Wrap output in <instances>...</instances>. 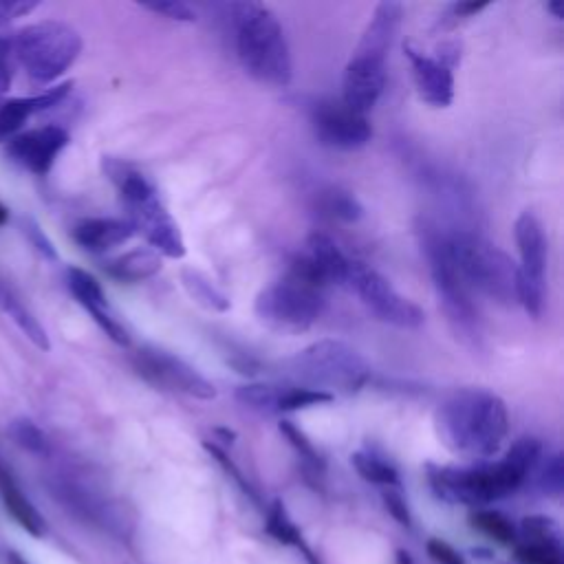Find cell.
<instances>
[{
  "label": "cell",
  "mask_w": 564,
  "mask_h": 564,
  "mask_svg": "<svg viewBox=\"0 0 564 564\" xmlns=\"http://www.w3.org/2000/svg\"><path fill=\"white\" fill-rule=\"evenodd\" d=\"M71 236L75 245H80L84 252L104 254L128 243L135 236V230L133 225L122 219H82L73 225Z\"/></svg>",
  "instance_id": "d6986e66"
},
{
  "label": "cell",
  "mask_w": 564,
  "mask_h": 564,
  "mask_svg": "<svg viewBox=\"0 0 564 564\" xmlns=\"http://www.w3.org/2000/svg\"><path fill=\"white\" fill-rule=\"evenodd\" d=\"M69 141V130L62 126L31 128L7 141V155L31 175L47 177Z\"/></svg>",
  "instance_id": "4fadbf2b"
},
{
  "label": "cell",
  "mask_w": 564,
  "mask_h": 564,
  "mask_svg": "<svg viewBox=\"0 0 564 564\" xmlns=\"http://www.w3.org/2000/svg\"><path fill=\"white\" fill-rule=\"evenodd\" d=\"M542 446L534 437L518 439L498 463L476 468H430V485L439 498L461 505H487L514 494L540 461Z\"/></svg>",
  "instance_id": "7a4b0ae2"
},
{
  "label": "cell",
  "mask_w": 564,
  "mask_h": 564,
  "mask_svg": "<svg viewBox=\"0 0 564 564\" xmlns=\"http://www.w3.org/2000/svg\"><path fill=\"white\" fill-rule=\"evenodd\" d=\"M280 390L282 386L245 384L236 388V399L238 404H243L249 410H256L260 415H276Z\"/></svg>",
  "instance_id": "f1b7e54d"
},
{
  "label": "cell",
  "mask_w": 564,
  "mask_h": 564,
  "mask_svg": "<svg viewBox=\"0 0 564 564\" xmlns=\"http://www.w3.org/2000/svg\"><path fill=\"white\" fill-rule=\"evenodd\" d=\"M307 247H309L307 256L313 260V265L318 267L322 278L327 280V285L329 282H338V285L346 282V278H349L351 260L342 254V249L331 236L322 232H313L309 236Z\"/></svg>",
  "instance_id": "603a6c76"
},
{
  "label": "cell",
  "mask_w": 564,
  "mask_h": 564,
  "mask_svg": "<svg viewBox=\"0 0 564 564\" xmlns=\"http://www.w3.org/2000/svg\"><path fill=\"white\" fill-rule=\"evenodd\" d=\"M80 31L62 20H42L12 36L16 67L23 69L36 89H51L82 53Z\"/></svg>",
  "instance_id": "8992f818"
},
{
  "label": "cell",
  "mask_w": 564,
  "mask_h": 564,
  "mask_svg": "<svg viewBox=\"0 0 564 564\" xmlns=\"http://www.w3.org/2000/svg\"><path fill=\"white\" fill-rule=\"evenodd\" d=\"M384 503H386V509L390 514H393V518L397 520L399 525H410V514H408V505L404 501V496H401V492L397 490V487H386V492H384Z\"/></svg>",
  "instance_id": "ab89813d"
},
{
  "label": "cell",
  "mask_w": 564,
  "mask_h": 564,
  "mask_svg": "<svg viewBox=\"0 0 564 564\" xmlns=\"http://www.w3.org/2000/svg\"><path fill=\"white\" fill-rule=\"evenodd\" d=\"M516 558L523 564H562V549L520 542L516 547Z\"/></svg>",
  "instance_id": "8d00e7d4"
},
{
  "label": "cell",
  "mask_w": 564,
  "mask_h": 564,
  "mask_svg": "<svg viewBox=\"0 0 564 564\" xmlns=\"http://www.w3.org/2000/svg\"><path fill=\"white\" fill-rule=\"evenodd\" d=\"M0 311L16 324L18 331L23 333L36 349L40 351L51 349L47 329L42 327L40 320L34 316V311L25 305V300L20 298L18 291L9 285L3 276H0Z\"/></svg>",
  "instance_id": "7402d4cb"
},
{
  "label": "cell",
  "mask_w": 564,
  "mask_h": 564,
  "mask_svg": "<svg viewBox=\"0 0 564 564\" xmlns=\"http://www.w3.org/2000/svg\"><path fill=\"white\" fill-rule=\"evenodd\" d=\"M73 89V82H62L29 97H3L0 100V144H7L25 130L27 122L38 113L58 106Z\"/></svg>",
  "instance_id": "2e32d148"
},
{
  "label": "cell",
  "mask_w": 564,
  "mask_h": 564,
  "mask_svg": "<svg viewBox=\"0 0 564 564\" xmlns=\"http://www.w3.org/2000/svg\"><path fill=\"white\" fill-rule=\"evenodd\" d=\"M437 435L446 448L465 459H490L509 432L505 401L481 388L452 393L437 410Z\"/></svg>",
  "instance_id": "6da1fadb"
},
{
  "label": "cell",
  "mask_w": 564,
  "mask_h": 564,
  "mask_svg": "<svg viewBox=\"0 0 564 564\" xmlns=\"http://www.w3.org/2000/svg\"><path fill=\"white\" fill-rule=\"evenodd\" d=\"M450 256L470 291L494 298L501 305H514L520 267L503 249L483 236L459 232L448 236Z\"/></svg>",
  "instance_id": "52a82bcc"
},
{
  "label": "cell",
  "mask_w": 564,
  "mask_h": 564,
  "mask_svg": "<svg viewBox=\"0 0 564 564\" xmlns=\"http://www.w3.org/2000/svg\"><path fill=\"white\" fill-rule=\"evenodd\" d=\"M426 549H428V556L435 560L437 564H463V558L448 545V542L432 538V540H428Z\"/></svg>",
  "instance_id": "60d3db41"
},
{
  "label": "cell",
  "mask_w": 564,
  "mask_h": 564,
  "mask_svg": "<svg viewBox=\"0 0 564 564\" xmlns=\"http://www.w3.org/2000/svg\"><path fill=\"white\" fill-rule=\"evenodd\" d=\"M346 282L360 296L362 305L373 313L377 320L393 324L399 329H419L426 322V313L415 302L404 298L390 282L364 263H351Z\"/></svg>",
  "instance_id": "30bf717a"
},
{
  "label": "cell",
  "mask_w": 564,
  "mask_h": 564,
  "mask_svg": "<svg viewBox=\"0 0 564 564\" xmlns=\"http://www.w3.org/2000/svg\"><path fill=\"white\" fill-rule=\"evenodd\" d=\"M7 564H31V562L20 556L18 551H7Z\"/></svg>",
  "instance_id": "7bdbcfd3"
},
{
  "label": "cell",
  "mask_w": 564,
  "mask_h": 564,
  "mask_svg": "<svg viewBox=\"0 0 564 564\" xmlns=\"http://www.w3.org/2000/svg\"><path fill=\"white\" fill-rule=\"evenodd\" d=\"M230 9L243 69L260 84L285 89L294 78V67L285 29L276 14L260 3H238Z\"/></svg>",
  "instance_id": "3957f363"
},
{
  "label": "cell",
  "mask_w": 564,
  "mask_h": 564,
  "mask_svg": "<svg viewBox=\"0 0 564 564\" xmlns=\"http://www.w3.org/2000/svg\"><path fill=\"white\" fill-rule=\"evenodd\" d=\"M36 7V3H23V0H0V29L12 25L18 18L29 16Z\"/></svg>",
  "instance_id": "f35d334b"
},
{
  "label": "cell",
  "mask_w": 564,
  "mask_h": 564,
  "mask_svg": "<svg viewBox=\"0 0 564 564\" xmlns=\"http://www.w3.org/2000/svg\"><path fill=\"white\" fill-rule=\"evenodd\" d=\"M161 256L155 249H133V252H126L124 256L113 258L111 263H106L108 276H113L115 280L122 282H141L157 276L161 271Z\"/></svg>",
  "instance_id": "cb8c5ba5"
},
{
  "label": "cell",
  "mask_w": 564,
  "mask_h": 564,
  "mask_svg": "<svg viewBox=\"0 0 564 564\" xmlns=\"http://www.w3.org/2000/svg\"><path fill=\"white\" fill-rule=\"evenodd\" d=\"M289 371L294 373L307 388L331 390L353 395L368 384L373 371L364 357L353 346L340 340H320L309 344L289 360Z\"/></svg>",
  "instance_id": "ba28073f"
},
{
  "label": "cell",
  "mask_w": 564,
  "mask_h": 564,
  "mask_svg": "<svg viewBox=\"0 0 564 564\" xmlns=\"http://www.w3.org/2000/svg\"><path fill=\"white\" fill-rule=\"evenodd\" d=\"M137 373L157 388L172 390L201 401H210L216 397V388L208 377H203L197 368L186 360L172 355L157 346H144L135 355Z\"/></svg>",
  "instance_id": "8fae6325"
},
{
  "label": "cell",
  "mask_w": 564,
  "mask_h": 564,
  "mask_svg": "<svg viewBox=\"0 0 564 564\" xmlns=\"http://www.w3.org/2000/svg\"><path fill=\"white\" fill-rule=\"evenodd\" d=\"M423 252L428 258L432 280H435L439 302L448 318L463 331H474L479 322V311L472 302V291L465 285L457 265L450 256L448 236L439 234L435 227L423 225Z\"/></svg>",
  "instance_id": "9c48e42d"
},
{
  "label": "cell",
  "mask_w": 564,
  "mask_h": 564,
  "mask_svg": "<svg viewBox=\"0 0 564 564\" xmlns=\"http://www.w3.org/2000/svg\"><path fill=\"white\" fill-rule=\"evenodd\" d=\"M9 435L18 443L20 448L34 454H47L49 452V439L34 421L29 419H16L9 423Z\"/></svg>",
  "instance_id": "d6a6232c"
},
{
  "label": "cell",
  "mask_w": 564,
  "mask_h": 564,
  "mask_svg": "<svg viewBox=\"0 0 564 564\" xmlns=\"http://www.w3.org/2000/svg\"><path fill=\"white\" fill-rule=\"evenodd\" d=\"M406 56L410 60L412 80H415L421 100L437 108L450 106L454 100L452 67L439 58L423 56L410 45H406Z\"/></svg>",
  "instance_id": "e0dca14e"
},
{
  "label": "cell",
  "mask_w": 564,
  "mask_h": 564,
  "mask_svg": "<svg viewBox=\"0 0 564 564\" xmlns=\"http://www.w3.org/2000/svg\"><path fill=\"white\" fill-rule=\"evenodd\" d=\"M386 86V60L355 51L344 71L342 102L366 115L379 102Z\"/></svg>",
  "instance_id": "5bb4252c"
},
{
  "label": "cell",
  "mask_w": 564,
  "mask_h": 564,
  "mask_svg": "<svg viewBox=\"0 0 564 564\" xmlns=\"http://www.w3.org/2000/svg\"><path fill=\"white\" fill-rule=\"evenodd\" d=\"M104 172L117 186L135 234L139 232L144 236L159 256H186V241H183L179 223L172 219L166 205L157 197L153 183L133 166L113 157H104Z\"/></svg>",
  "instance_id": "5b68a950"
},
{
  "label": "cell",
  "mask_w": 564,
  "mask_h": 564,
  "mask_svg": "<svg viewBox=\"0 0 564 564\" xmlns=\"http://www.w3.org/2000/svg\"><path fill=\"white\" fill-rule=\"evenodd\" d=\"M181 280H183V287H186L190 298L194 302H199L201 307L210 309V311H221V313L230 309V298H227L208 276L201 274V271L183 269Z\"/></svg>",
  "instance_id": "d4e9b609"
},
{
  "label": "cell",
  "mask_w": 564,
  "mask_h": 564,
  "mask_svg": "<svg viewBox=\"0 0 564 564\" xmlns=\"http://www.w3.org/2000/svg\"><path fill=\"white\" fill-rule=\"evenodd\" d=\"M267 534L271 538H276L278 542H282V545H291V547L305 549V542H302L300 529L294 525V520L289 518L285 505H282L280 501H276L269 509Z\"/></svg>",
  "instance_id": "f546056e"
},
{
  "label": "cell",
  "mask_w": 564,
  "mask_h": 564,
  "mask_svg": "<svg viewBox=\"0 0 564 564\" xmlns=\"http://www.w3.org/2000/svg\"><path fill=\"white\" fill-rule=\"evenodd\" d=\"M547 9H549V12H551L553 16H556L558 20H562V9H560V3H549V5H547Z\"/></svg>",
  "instance_id": "ee69618b"
},
{
  "label": "cell",
  "mask_w": 564,
  "mask_h": 564,
  "mask_svg": "<svg viewBox=\"0 0 564 564\" xmlns=\"http://www.w3.org/2000/svg\"><path fill=\"white\" fill-rule=\"evenodd\" d=\"M67 282H69V291L73 294V298L78 300V305H82L84 311L95 320L97 327H100L115 344L128 346L130 344L128 331L124 329V324L113 316L111 307H108L104 289L100 282H97V278L80 267H69Z\"/></svg>",
  "instance_id": "9a60e30c"
},
{
  "label": "cell",
  "mask_w": 564,
  "mask_h": 564,
  "mask_svg": "<svg viewBox=\"0 0 564 564\" xmlns=\"http://www.w3.org/2000/svg\"><path fill=\"white\" fill-rule=\"evenodd\" d=\"M7 219H9V212H7V208H3V205H0V225H5Z\"/></svg>",
  "instance_id": "f6af8a7d"
},
{
  "label": "cell",
  "mask_w": 564,
  "mask_h": 564,
  "mask_svg": "<svg viewBox=\"0 0 564 564\" xmlns=\"http://www.w3.org/2000/svg\"><path fill=\"white\" fill-rule=\"evenodd\" d=\"M148 12L166 16L170 20H177V23H197V12L188 5L181 3V0H164V3H144L141 5Z\"/></svg>",
  "instance_id": "e575fe53"
},
{
  "label": "cell",
  "mask_w": 564,
  "mask_h": 564,
  "mask_svg": "<svg viewBox=\"0 0 564 564\" xmlns=\"http://www.w3.org/2000/svg\"><path fill=\"white\" fill-rule=\"evenodd\" d=\"M470 523L483 536L498 542V545H516L518 531L512 525V520L503 516L501 512H490V509H479L470 516Z\"/></svg>",
  "instance_id": "83f0119b"
},
{
  "label": "cell",
  "mask_w": 564,
  "mask_h": 564,
  "mask_svg": "<svg viewBox=\"0 0 564 564\" xmlns=\"http://www.w3.org/2000/svg\"><path fill=\"white\" fill-rule=\"evenodd\" d=\"M327 280L309 256H298L287 276L265 287L256 298V316L267 329L285 335L309 331L322 313Z\"/></svg>",
  "instance_id": "277c9868"
},
{
  "label": "cell",
  "mask_w": 564,
  "mask_h": 564,
  "mask_svg": "<svg viewBox=\"0 0 564 564\" xmlns=\"http://www.w3.org/2000/svg\"><path fill=\"white\" fill-rule=\"evenodd\" d=\"M540 490L551 496H558L562 492L564 485V470H562V457L560 454H553L547 459V463L542 465L540 476H538Z\"/></svg>",
  "instance_id": "d590c367"
},
{
  "label": "cell",
  "mask_w": 564,
  "mask_h": 564,
  "mask_svg": "<svg viewBox=\"0 0 564 564\" xmlns=\"http://www.w3.org/2000/svg\"><path fill=\"white\" fill-rule=\"evenodd\" d=\"M333 401V395L322 393V390H313L307 386H289L280 390L278 399V412H294V410H305L311 406L329 404Z\"/></svg>",
  "instance_id": "1f68e13d"
},
{
  "label": "cell",
  "mask_w": 564,
  "mask_h": 564,
  "mask_svg": "<svg viewBox=\"0 0 564 564\" xmlns=\"http://www.w3.org/2000/svg\"><path fill=\"white\" fill-rule=\"evenodd\" d=\"M520 534L527 545H542L560 549V529L547 516H529L520 525Z\"/></svg>",
  "instance_id": "4dcf8cb0"
},
{
  "label": "cell",
  "mask_w": 564,
  "mask_h": 564,
  "mask_svg": "<svg viewBox=\"0 0 564 564\" xmlns=\"http://www.w3.org/2000/svg\"><path fill=\"white\" fill-rule=\"evenodd\" d=\"M351 463L355 472L362 476L364 481L382 487H397L399 485V474L386 459L377 457L373 452H355L351 457Z\"/></svg>",
  "instance_id": "4316f807"
},
{
  "label": "cell",
  "mask_w": 564,
  "mask_h": 564,
  "mask_svg": "<svg viewBox=\"0 0 564 564\" xmlns=\"http://www.w3.org/2000/svg\"><path fill=\"white\" fill-rule=\"evenodd\" d=\"M487 7H490V3H457V5H452V16L454 18H472L476 14H481Z\"/></svg>",
  "instance_id": "b9f144b4"
},
{
  "label": "cell",
  "mask_w": 564,
  "mask_h": 564,
  "mask_svg": "<svg viewBox=\"0 0 564 564\" xmlns=\"http://www.w3.org/2000/svg\"><path fill=\"white\" fill-rule=\"evenodd\" d=\"M0 501H3L9 516H12L27 534H31L34 538L45 536L47 531L45 518H42L34 503L25 496V492L20 490L14 474L5 468L3 463H0Z\"/></svg>",
  "instance_id": "ffe728a7"
},
{
  "label": "cell",
  "mask_w": 564,
  "mask_h": 564,
  "mask_svg": "<svg viewBox=\"0 0 564 564\" xmlns=\"http://www.w3.org/2000/svg\"><path fill=\"white\" fill-rule=\"evenodd\" d=\"M320 210L324 216H329V219L335 221H342V223H355L362 219L364 208L362 203L357 201L355 194L346 192L342 188H329L320 194Z\"/></svg>",
  "instance_id": "484cf974"
},
{
  "label": "cell",
  "mask_w": 564,
  "mask_h": 564,
  "mask_svg": "<svg viewBox=\"0 0 564 564\" xmlns=\"http://www.w3.org/2000/svg\"><path fill=\"white\" fill-rule=\"evenodd\" d=\"M14 49H12V36H0V100L9 93L14 84Z\"/></svg>",
  "instance_id": "74e56055"
},
{
  "label": "cell",
  "mask_w": 564,
  "mask_h": 564,
  "mask_svg": "<svg viewBox=\"0 0 564 564\" xmlns=\"http://www.w3.org/2000/svg\"><path fill=\"white\" fill-rule=\"evenodd\" d=\"M399 20H401L399 3H390V0H386V3H379L355 51L386 60L390 45H393V38L399 29Z\"/></svg>",
  "instance_id": "44dd1931"
},
{
  "label": "cell",
  "mask_w": 564,
  "mask_h": 564,
  "mask_svg": "<svg viewBox=\"0 0 564 564\" xmlns=\"http://www.w3.org/2000/svg\"><path fill=\"white\" fill-rule=\"evenodd\" d=\"M313 128L322 144L335 150L364 148L373 137L366 115L355 113L342 100L320 102L313 111Z\"/></svg>",
  "instance_id": "7c38bea8"
},
{
  "label": "cell",
  "mask_w": 564,
  "mask_h": 564,
  "mask_svg": "<svg viewBox=\"0 0 564 564\" xmlns=\"http://www.w3.org/2000/svg\"><path fill=\"white\" fill-rule=\"evenodd\" d=\"M280 432L287 437V441L291 443V446L296 448V452L300 454V459L307 461V465H309L311 470H316V472L324 470V461L320 459L318 450L313 448V443L307 439L305 432H302L298 426H294V423H291V421H282L280 423Z\"/></svg>",
  "instance_id": "836d02e7"
},
{
  "label": "cell",
  "mask_w": 564,
  "mask_h": 564,
  "mask_svg": "<svg viewBox=\"0 0 564 564\" xmlns=\"http://www.w3.org/2000/svg\"><path fill=\"white\" fill-rule=\"evenodd\" d=\"M514 232H516L520 260H523L520 271H523L529 280H534L536 285H542V282H545V267H547V241L538 216L531 212H523L518 216Z\"/></svg>",
  "instance_id": "ac0fdd59"
}]
</instances>
